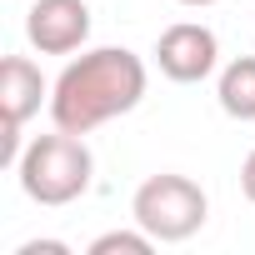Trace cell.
<instances>
[{"mask_svg":"<svg viewBox=\"0 0 255 255\" xmlns=\"http://www.w3.org/2000/svg\"><path fill=\"white\" fill-rule=\"evenodd\" d=\"M140 100H145V60L125 45H100L60 70V80L50 85V120L55 130L90 135L95 125L130 115Z\"/></svg>","mask_w":255,"mask_h":255,"instance_id":"6da1fadb","label":"cell"},{"mask_svg":"<svg viewBox=\"0 0 255 255\" xmlns=\"http://www.w3.org/2000/svg\"><path fill=\"white\" fill-rule=\"evenodd\" d=\"M20 190L35 200V205H70L90 190V175H95V155L80 135L70 130H55V135H35L25 150H20Z\"/></svg>","mask_w":255,"mask_h":255,"instance_id":"7a4b0ae2","label":"cell"},{"mask_svg":"<svg viewBox=\"0 0 255 255\" xmlns=\"http://www.w3.org/2000/svg\"><path fill=\"white\" fill-rule=\"evenodd\" d=\"M130 215H135L140 230H150L155 240L175 245V240H190V235L205 225L210 200H205V190H200L190 175H170V170H165V175H150V180L135 190Z\"/></svg>","mask_w":255,"mask_h":255,"instance_id":"3957f363","label":"cell"},{"mask_svg":"<svg viewBox=\"0 0 255 255\" xmlns=\"http://www.w3.org/2000/svg\"><path fill=\"white\" fill-rule=\"evenodd\" d=\"M215 60H220V40H215L210 25L180 20V25H170V30L155 40V65H160V75L175 80V85L205 80V75L215 70Z\"/></svg>","mask_w":255,"mask_h":255,"instance_id":"277c9868","label":"cell"},{"mask_svg":"<svg viewBox=\"0 0 255 255\" xmlns=\"http://www.w3.org/2000/svg\"><path fill=\"white\" fill-rule=\"evenodd\" d=\"M25 35L40 55H70L90 40V5L85 0H35L25 15Z\"/></svg>","mask_w":255,"mask_h":255,"instance_id":"5b68a950","label":"cell"},{"mask_svg":"<svg viewBox=\"0 0 255 255\" xmlns=\"http://www.w3.org/2000/svg\"><path fill=\"white\" fill-rule=\"evenodd\" d=\"M45 100V75L25 55H5L0 65V110H5V130H25V120L40 115Z\"/></svg>","mask_w":255,"mask_h":255,"instance_id":"8992f818","label":"cell"},{"mask_svg":"<svg viewBox=\"0 0 255 255\" xmlns=\"http://www.w3.org/2000/svg\"><path fill=\"white\" fill-rule=\"evenodd\" d=\"M215 95H220V110H225L230 120H255V55L230 60V65L220 70Z\"/></svg>","mask_w":255,"mask_h":255,"instance_id":"52a82bcc","label":"cell"},{"mask_svg":"<svg viewBox=\"0 0 255 255\" xmlns=\"http://www.w3.org/2000/svg\"><path fill=\"white\" fill-rule=\"evenodd\" d=\"M155 235L150 230H105L90 240V255H150Z\"/></svg>","mask_w":255,"mask_h":255,"instance_id":"ba28073f","label":"cell"},{"mask_svg":"<svg viewBox=\"0 0 255 255\" xmlns=\"http://www.w3.org/2000/svg\"><path fill=\"white\" fill-rule=\"evenodd\" d=\"M15 255H65V245H60V240H30V245H20Z\"/></svg>","mask_w":255,"mask_h":255,"instance_id":"9c48e42d","label":"cell"},{"mask_svg":"<svg viewBox=\"0 0 255 255\" xmlns=\"http://www.w3.org/2000/svg\"><path fill=\"white\" fill-rule=\"evenodd\" d=\"M240 190H245V200L255 205V150L245 155V165H240Z\"/></svg>","mask_w":255,"mask_h":255,"instance_id":"30bf717a","label":"cell"},{"mask_svg":"<svg viewBox=\"0 0 255 255\" xmlns=\"http://www.w3.org/2000/svg\"><path fill=\"white\" fill-rule=\"evenodd\" d=\"M180 5H215V0H180Z\"/></svg>","mask_w":255,"mask_h":255,"instance_id":"8fae6325","label":"cell"}]
</instances>
